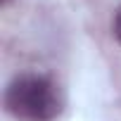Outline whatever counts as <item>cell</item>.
Returning a JSON list of instances; mask_svg holds the SVG:
<instances>
[{
  "label": "cell",
  "instance_id": "cell-3",
  "mask_svg": "<svg viewBox=\"0 0 121 121\" xmlns=\"http://www.w3.org/2000/svg\"><path fill=\"white\" fill-rule=\"evenodd\" d=\"M7 3H10V0H0V5H7Z\"/></svg>",
  "mask_w": 121,
  "mask_h": 121
},
{
  "label": "cell",
  "instance_id": "cell-1",
  "mask_svg": "<svg viewBox=\"0 0 121 121\" xmlns=\"http://www.w3.org/2000/svg\"><path fill=\"white\" fill-rule=\"evenodd\" d=\"M5 107L22 121H52L62 112L57 86L40 74L17 76L5 90Z\"/></svg>",
  "mask_w": 121,
  "mask_h": 121
},
{
  "label": "cell",
  "instance_id": "cell-2",
  "mask_svg": "<svg viewBox=\"0 0 121 121\" xmlns=\"http://www.w3.org/2000/svg\"><path fill=\"white\" fill-rule=\"evenodd\" d=\"M114 38H116V43L121 45V5H119V10H116V14H114Z\"/></svg>",
  "mask_w": 121,
  "mask_h": 121
}]
</instances>
